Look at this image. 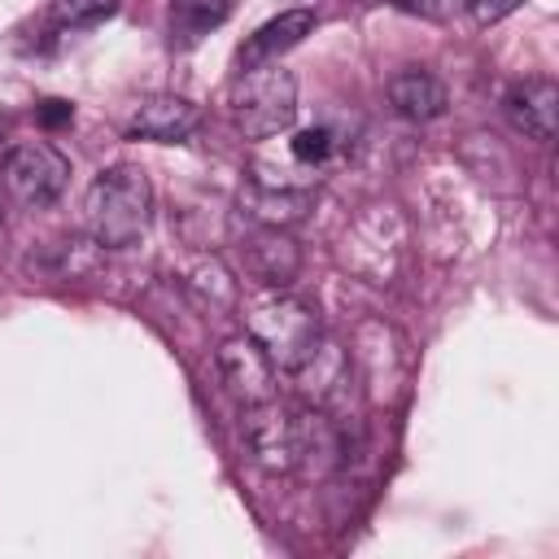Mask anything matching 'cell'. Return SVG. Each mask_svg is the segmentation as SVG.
<instances>
[{
  "label": "cell",
  "mask_w": 559,
  "mask_h": 559,
  "mask_svg": "<svg viewBox=\"0 0 559 559\" xmlns=\"http://www.w3.org/2000/svg\"><path fill=\"white\" fill-rule=\"evenodd\" d=\"M83 223H87V236L100 249L135 245L153 223V183H148V175L140 166H131V162L105 166L87 183Z\"/></svg>",
  "instance_id": "1"
},
{
  "label": "cell",
  "mask_w": 559,
  "mask_h": 559,
  "mask_svg": "<svg viewBox=\"0 0 559 559\" xmlns=\"http://www.w3.org/2000/svg\"><path fill=\"white\" fill-rule=\"evenodd\" d=\"M249 336L271 354L275 371H297L323 341L319 310L301 297H288L284 288H271V297H258L249 306Z\"/></svg>",
  "instance_id": "2"
},
{
  "label": "cell",
  "mask_w": 559,
  "mask_h": 559,
  "mask_svg": "<svg viewBox=\"0 0 559 559\" xmlns=\"http://www.w3.org/2000/svg\"><path fill=\"white\" fill-rule=\"evenodd\" d=\"M227 114L240 135L249 140H271L293 127L297 118V79L280 70L275 61L240 70L227 87Z\"/></svg>",
  "instance_id": "3"
},
{
  "label": "cell",
  "mask_w": 559,
  "mask_h": 559,
  "mask_svg": "<svg viewBox=\"0 0 559 559\" xmlns=\"http://www.w3.org/2000/svg\"><path fill=\"white\" fill-rule=\"evenodd\" d=\"M240 437H245V454L271 472V476H288L301 472L306 459V411H293L275 397L245 406L240 415Z\"/></svg>",
  "instance_id": "4"
},
{
  "label": "cell",
  "mask_w": 559,
  "mask_h": 559,
  "mask_svg": "<svg viewBox=\"0 0 559 559\" xmlns=\"http://www.w3.org/2000/svg\"><path fill=\"white\" fill-rule=\"evenodd\" d=\"M0 183L4 192L26 205V210H44L52 205L66 183H70V162L44 144V140H22V144H9L4 157H0Z\"/></svg>",
  "instance_id": "5"
},
{
  "label": "cell",
  "mask_w": 559,
  "mask_h": 559,
  "mask_svg": "<svg viewBox=\"0 0 559 559\" xmlns=\"http://www.w3.org/2000/svg\"><path fill=\"white\" fill-rule=\"evenodd\" d=\"M218 376H223V389L240 406H253V402L275 397V376L280 371H275L271 354L249 332H236L218 345Z\"/></svg>",
  "instance_id": "6"
},
{
  "label": "cell",
  "mask_w": 559,
  "mask_h": 559,
  "mask_svg": "<svg viewBox=\"0 0 559 559\" xmlns=\"http://www.w3.org/2000/svg\"><path fill=\"white\" fill-rule=\"evenodd\" d=\"M240 258H245V271L262 288H288L297 280V271H301V249L288 236V227H262V223H253L240 236Z\"/></svg>",
  "instance_id": "7"
},
{
  "label": "cell",
  "mask_w": 559,
  "mask_h": 559,
  "mask_svg": "<svg viewBox=\"0 0 559 559\" xmlns=\"http://www.w3.org/2000/svg\"><path fill=\"white\" fill-rule=\"evenodd\" d=\"M197 127H201V109H197L188 96H175V92H153V96H144V100L131 109V118H127V135H131V140H153V144L188 140Z\"/></svg>",
  "instance_id": "8"
},
{
  "label": "cell",
  "mask_w": 559,
  "mask_h": 559,
  "mask_svg": "<svg viewBox=\"0 0 559 559\" xmlns=\"http://www.w3.org/2000/svg\"><path fill=\"white\" fill-rule=\"evenodd\" d=\"M314 9H284V13H275L271 22H262L245 44H240V52H236V66L240 70H253V66H266V61H280V52H288V48H297L310 31H314Z\"/></svg>",
  "instance_id": "9"
},
{
  "label": "cell",
  "mask_w": 559,
  "mask_h": 559,
  "mask_svg": "<svg viewBox=\"0 0 559 559\" xmlns=\"http://www.w3.org/2000/svg\"><path fill=\"white\" fill-rule=\"evenodd\" d=\"M502 105H507V118L524 135H533V140H550L555 135V118H559V87H555V79H542V74L520 79V83H511Z\"/></svg>",
  "instance_id": "10"
},
{
  "label": "cell",
  "mask_w": 559,
  "mask_h": 559,
  "mask_svg": "<svg viewBox=\"0 0 559 559\" xmlns=\"http://www.w3.org/2000/svg\"><path fill=\"white\" fill-rule=\"evenodd\" d=\"M240 210H245V218H253V223H262V227H293V223H301V218L314 210V192H306V188H280V183L253 179V183L240 192Z\"/></svg>",
  "instance_id": "11"
},
{
  "label": "cell",
  "mask_w": 559,
  "mask_h": 559,
  "mask_svg": "<svg viewBox=\"0 0 559 559\" xmlns=\"http://www.w3.org/2000/svg\"><path fill=\"white\" fill-rule=\"evenodd\" d=\"M384 92H389V105H393L402 118H411V122H432V118H441L445 105H450L445 83H441L437 74H428V70H397Z\"/></svg>",
  "instance_id": "12"
},
{
  "label": "cell",
  "mask_w": 559,
  "mask_h": 559,
  "mask_svg": "<svg viewBox=\"0 0 559 559\" xmlns=\"http://www.w3.org/2000/svg\"><path fill=\"white\" fill-rule=\"evenodd\" d=\"M188 288L210 301V310H231L236 306V280L227 275V266L218 258H201L192 271H188Z\"/></svg>",
  "instance_id": "13"
},
{
  "label": "cell",
  "mask_w": 559,
  "mask_h": 559,
  "mask_svg": "<svg viewBox=\"0 0 559 559\" xmlns=\"http://www.w3.org/2000/svg\"><path fill=\"white\" fill-rule=\"evenodd\" d=\"M122 0H52L48 17L57 31H92L100 22H109L118 13Z\"/></svg>",
  "instance_id": "14"
},
{
  "label": "cell",
  "mask_w": 559,
  "mask_h": 559,
  "mask_svg": "<svg viewBox=\"0 0 559 559\" xmlns=\"http://www.w3.org/2000/svg\"><path fill=\"white\" fill-rule=\"evenodd\" d=\"M170 13H175V31L192 44L231 13V0H170Z\"/></svg>",
  "instance_id": "15"
},
{
  "label": "cell",
  "mask_w": 559,
  "mask_h": 559,
  "mask_svg": "<svg viewBox=\"0 0 559 559\" xmlns=\"http://www.w3.org/2000/svg\"><path fill=\"white\" fill-rule=\"evenodd\" d=\"M288 153H293L297 166L319 170V166H328L332 153H336V131H332V127H301V131L288 140Z\"/></svg>",
  "instance_id": "16"
},
{
  "label": "cell",
  "mask_w": 559,
  "mask_h": 559,
  "mask_svg": "<svg viewBox=\"0 0 559 559\" xmlns=\"http://www.w3.org/2000/svg\"><path fill=\"white\" fill-rule=\"evenodd\" d=\"M35 122H39L44 131L70 127V122H74V105H70V100H57V96H52V100H39V105H35Z\"/></svg>",
  "instance_id": "17"
},
{
  "label": "cell",
  "mask_w": 559,
  "mask_h": 559,
  "mask_svg": "<svg viewBox=\"0 0 559 559\" xmlns=\"http://www.w3.org/2000/svg\"><path fill=\"white\" fill-rule=\"evenodd\" d=\"M520 4H524V0H467L476 26H493V22H502V17H511Z\"/></svg>",
  "instance_id": "18"
},
{
  "label": "cell",
  "mask_w": 559,
  "mask_h": 559,
  "mask_svg": "<svg viewBox=\"0 0 559 559\" xmlns=\"http://www.w3.org/2000/svg\"><path fill=\"white\" fill-rule=\"evenodd\" d=\"M402 4H411V9H428L432 0H402Z\"/></svg>",
  "instance_id": "19"
}]
</instances>
